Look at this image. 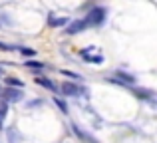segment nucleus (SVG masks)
<instances>
[{
	"label": "nucleus",
	"instance_id": "obj_1",
	"mask_svg": "<svg viewBox=\"0 0 157 143\" xmlns=\"http://www.w3.org/2000/svg\"><path fill=\"white\" fill-rule=\"evenodd\" d=\"M105 18H107V10L104 6H94L92 10L86 14V22H88V26H92V28H98V26H101V24L105 22Z\"/></svg>",
	"mask_w": 157,
	"mask_h": 143
},
{
	"label": "nucleus",
	"instance_id": "obj_2",
	"mask_svg": "<svg viewBox=\"0 0 157 143\" xmlns=\"http://www.w3.org/2000/svg\"><path fill=\"white\" fill-rule=\"evenodd\" d=\"M60 92H62V96H66V97H78L80 93L86 96L88 89L82 88V85H78L76 81H62L60 84Z\"/></svg>",
	"mask_w": 157,
	"mask_h": 143
},
{
	"label": "nucleus",
	"instance_id": "obj_3",
	"mask_svg": "<svg viewBox=\"0 0 157 143\" xmlns=\"http://www.w3.org/2000/svg\"><path fill=\"white\" fill-rule=\"evenodd\" d=\"M2 100L6 103H18V101H22L24 100L22 88H10V85H6V89H2Z\"/></svg>",
	"mask_w": 157,
	"mask_h": 143
},
{
	"label": "nucleus",
	"instance_id": "obj_4",
	"mask_svg": "<svg viewBox=\"0 0 157 143\" xmlns=\"http://www.w3.org/2000/svg\"><path fill=\"white\" fill-rule=\"evenodd\" d=\"M94 52H96V46H88V48H84V50H80V56L86 60V62L96 64V66L104 64V56L101 54H94Z\"/></svg>",
	"mask_w": 157,
	"mask_h": 143
},
{
	"label": "nucleus",
	"instance_id": "obj_5",
	"mask_svg": "<svg viewBox=\"0 0 157 143\" xmlns=\"http://www.w3.org/2000/svg\"><path fill=\"white\" fill-rule=\"evenodd\" d=\"M88 22H86L84 18H78V20H70V24L66 26V34L68 36H76V34H80V32H84V30H88Z\"/></svg>",
	"mask_w": 157,
	"mask_h": 143
},
{
	"label": "nucleus",
	"instance_id": "obj_6",
	"mask_svg": "<svg viewBox=\"0 0 157 143\" xmlns=\"http://www.w3.org/2000/svg\"><path fill=\"white\" fill-rule=\"evenodd\" d=\"M68 24H70V18H66V16H58L54 12L48 14V26L50 28H64Z\"/></svg>",
	"mask_w": 157,
	"mask_h": 143
},
{
	"label": "nucleus",
	"instance_id": "obj_7",
	"mask_svg": "<svg viewBox=\"0 0 157 143\" xmlns=\"http://www.w3.org/2000/svg\"><path fill=\"white\" fill-rule=\"evenodd\" d=\"M34 81L40 85V88H44V89H50V92H60V88H58L50 77H46V76H36Z\"/></svg>",
	"mask_w": 157,
	"mask_h": 143
},
{
	"label": "nucleus",
	"instance_id": "obj_8",
	"mask_svg": "<svg viewBox=\"0 0 157 143\" xmlns=\"http://www.w3.org/2000/svg\"><path fill=\"white\" fill-rule=\"evenodd\" d=\"M26 68H28V70H34V72H40V70H44V68H46V64H44V62H38V60L28 58L26 60Z\"/></svg>",
	"mask_w": 157,
	"mask_h": 143
},
{
	"label": "nucleus",
	"instance_id": "obj_9",
	"mask_svg": "<svg viewBox=\"0 0 157 143\" xmlns=\"http://www.w3.org/2000/svg\"><path fill=\"white\" fill-rule=\"evenodd\" d=\"M4 84H6V85H10V88H22V85H24V81L20 80V77H12V76H8L6 80H4Z\"/></svg>",
	"mask_w": 157,
	"mask_h": 143
},
{
	"label": "nucleus",
	"instance_id": "obj_10",
	"mask_svg": "<svg viewBox=\"0 0 157 143\" xmlns=\"http://www.w3.org/2000/svg\"><path fill=\"white\" fill-rule=\"evenodd\" d=\"M54 103H56V107L60 109L62 113H68V103H66V100H62V97L54 96Z\"/></svg>",
	"mask_w": 157,
	"mask_h": 143
},
{
	"label": "nucleus",
	"instance_id": "obj_11",
	"mask_svg": "<svg viewBox=\"0 0 157 143\" xmlns=\"http://www.w3.org/2000/svg\"><path fill=\"white\" fill-rule=\"evenodd\" d=\"M18 52L24 56V58H32V56H36V50H34V48H28V46H18Z\"/></svg>",
	"mask_w": 157,
	"mask_h": 143
},
{
	"label": "nucleus",
	"instance_id": "obj_12",
	"mask_svg": "<svg viewBox=\"0 0 157 143\" xmlns=\"http://www.w3.org/2000/svg\"><path fill=\"white\" fill-rule=\"evenodd\" d=\"M6 137H8V141H10V143H18V141H20V133L16 131L14 127L6 131Z\"/></svg>",
	"mask_w": 157,
	"mask_h": 143
},
{
	"label": "nucleus",
	"instance_id": "obj_13",
	"mask_svg": "<svg viewBox=\"0 0 157 143\" xmlns=\"http://www.w3.org/2000/svg\"><path fill=\"white\" fill-rule=\"evenodd\" d=\"M135 97H139V100H149V97H151V92H149V89H143V88H137V89H135Z\"/></svg>",
	"mask_w": 157,
	"mask_h": 143
},
{
	"label": "nucleus",
	"instance_id": "obj_14",
	"mask_svg": "<svg viewBox=\"0 0 157 143\" xmlns=\"http://www.w3.org/2000/svg\"><path fill=\"white\" fill-rule=\"evenodd\" d=\"M62 73H64V76H68V77H72V80H76V81H82V80H84V76H82V73L70 72V70H62Z\"/></svg>",
	"mask_w": 157,
	"mask_h": 143
},
{
	"label": "nucleus",
	"instance_id": "obj_15",
	"mask_svg": "<svg viewBox=\"0 0 157 143\" xmlns=\"http://www.w3.org/2000/svg\"><path fill=\"white\" fill-rule=\"evenodd\" d=\"M14 50H18V46H10V44L0 40V52H14Z\"/></svg>",
	"mask_w": 157,
	"mask_h": 143
},
{
	"label": "nucleus",
	"instance_id": "obj_16",
	"mask_svg": "<svg viewBox=\"0 0 157 143\" xmlns=\"http://www.w3.org/2000/svg\"><path fill=\"white\" fill-rule=\"evenodd\" d=\"M147 103H149L151 107H157V100H153V97H149V100H147Z\"/></svg>",
	"mask_w": 157,
	"mask_h": 143
},
{
	"label": "nucleus",
	"instance_id": "obj_17",
	"mask_svg": "<svg viewBox=\"0 0 157 143\" xmlns=\"http://www.w3.org/2000/svg\"><path fill=\"white\" fill-rule=\"evenodd\" d=\"M0 100H2V89H0Z\"/></svg>",
	"mask_w": 157,
	"mask_h": 143
}]
</instances>
